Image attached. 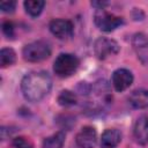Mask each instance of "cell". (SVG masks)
Returning <instances> with one entry per match:
<instances>
[{
	"label": "cell",
	"instance_id": "7",
	"mask_svg": "<svg viewBox=\"0 0 148 148\" xmlns=\"http://www.w3.org/2000/svg\"><path fill=\"white\" fill-rule=\"evenodd\" d=\"M75 141L80 148H95L97 142V133L94 127L84 126L76 134Z\"/></svg>",
	"mask_w": 148,
	"mask_h": 148
},
{
	"label": "cell",
	"instance_id": "17",
	"mask_svg": "<svg viewBox=\"0 0 148 148\" xmlns=\"http://www.w3.org/2000/svg\"><path fill=\"white\" fill-rule=\"evenodd\" d=\"M15 6H16L15 1H2L0 3L1 10L5 12V13H13L14 9H15Z\"/></svg>",
	"mask_w": 148,
	"mask_h": 148
},
{
	"label": "cell",
	"instance_id": "9",
	"mask_svg": "<svg viewBox=\"0 0 148 148\" xmlns=\"http://www.w3.org/2000/svg\"><path fill=\"white\" fill-rule=\"evenodd\" d=\"M134 138L140 145L148 143V117L142 116L138 118L134 125Z\"/></svg>",
	"mask_w": 148,
	"mask_h": 148
},
{
	"label": "cell",
	"instance_id": "4",
	"mask_svg": "<svg viewBox=\"0 0 148 148\" xmlns=\"http://www.w3.org/2000/svg\"><path fill=\"white\" fill-rule=\"evenodd\" d=\"M94 21H95L96 27L99 30L105 31V32L113 31L114 29H117L119 25L123 24V18L121 17H119L114 14L108 13L104 9H98L95 13Z\"/></svg>",
	"mask_w": 148,
	"mask_h": 148
},
{
	"label": "cell",
	"instance_id": "15",
	"mask_svg": "<svg viewBox=\"0 0 148 148\" xmlns=\"http://www.w3.org/2000/svg\"><path fill=\"white\" fill-rule=\"evenodd\" d=\"M58 102L62 106H72L76 103V96L69 90H62L58 96Z\"/></svg>",
	"mask_w": 148,
	"mask_h": 148
},
{
	"label": "cell",
	"instance_id": "10",
	"mask_svg": "<svg viewBox=\"0 0 148 148\" xmlns=\"http://www.w3.org/2000/svg\"><path fill=\"white\" fill-rule=\"evenodd\" d=\"M121 140V134L116 128H108L103 132L101 138L102 148H114Z\"/></svg>",
	"mask_w": 148,
	"mask_h": 148
},
{
	"label": "cell",
	"instance_id": "12",
	"mask_svg": "<svg viewBox=\"0 0 148 148\" xmlns=\"http://www.w3.org/2000/svg\"><path fill=\"white\" fill-rule=\"evenodd\" d=\"M65 142V133L57 132L43 141L40 148H62Z\"/></svg>",
	"mask_w": 148,
	"mask_h": 148
},
{
	"label": "cell",
	"instance_id": "3",
	"mask_svg": "<svg viewBox=\"0 0 148 148\" xmlns=\"http://www.w3.org/2000/svg\"><path fill=\"white\" fill-rule=\"evenodd\" d=\"M79 64V59L74 54L61 53L54 60L53 71L60 77H68L76 72Z\"/></svg>",
	"mask_w": 148,
	"mask_h": 148
},
{
	"label": "cell",
	"instance_id": "13",
	"mask_svg": "<svg viewBox=\"0 0 148 148\" xmlns=\"http://www.w3.org/2000/svg\"><path fill=\"white\" fill-rule=\"evenodd\" d=\"M45 6V2L42 0H27L24 1V8L27 13L31 16H38L43 8Z\"/></svg>",
	"mask_w": 148,
	"mask_h": 148
},
{
	"label": "cell",
	"instance_id": "6",
	"mask_svg": "<svg viewBox=\"0 0 148 148\" xmlns=\"http://www.w3.org/2000/svg\"><path fill=\"white\" fill-rule=\"evenodd\" d=\"M50 31L59 39H68L73 35V23L68 20L57 18L50 22Z\"/></svg>",
	"mask_w": 148,
	"mask_h": 148
},
{
	"label": "cell",
	"instance_id": "16",
	"mask_svg": "<svg viewBox=\"0 0 148 148\" xmlns=\"http://www.w3.org/2000/svg\"><path fill=\"white\" fill-rule=\"evenodd\" d=\"M13 146L15 148H34L31 141L25 136H17L13 140Z\"/></svg>",
	"mask_w": 148,
	"mask_h": 148
},
{
	"label": "cell",
	"instance_id": "18",
	"mask_svg": "<svg viewBox=\"0 0 148 148\" xmlns=\"http://www.w3.org/2000/svg\"><path fill=\"white\" fill-rule=\"evenodd\" d=\"M2 31L7 37H13L14 36V27L12 24V22L6 21L2 23Z\"/></svg>",
	"mask_w": 148,
	"mask_h": 148
},
{
	"label": "cell",
	"instance_id": "8",
	"mask_svg": "<svg viewBox=\"0 0 148 148\" xmlns=\"http://www.w3.org/2000/svg\"><path fill=\"white\" fill-rule=\"evenodd\" d=\"M133 82V74L126 68H119L112 74V84L117 91L126 90Z\"/></svg>",
	"mask_w": 148,
	"mask_h": 148
},
{
	"label": "cell",
	"instance_id": "2",
	"mask_svg": "<svg viewBox=\"0 0 148 148\" xmlns=\"http://www.w3.org/2000/svg\"><path fill=\"white\" fill-rule=\"evenodd\" d=\"M24 60L29 62H38L45 60L51 54V47L43 40H36L27 44L22 51Z\"/></svg>",
	"mask_w": 148,
	"mask_h": 148
},
{
	"label": "cell",
	"instance_id": "14",
	"mask_svg": "<svg viewBox=\"0 0 148 148\" xmlns=\"http://www.w3.org/2000/svg\"><path fill=\"white\" fill-rule=\"evenodd\" d=\"M15 60H16V54H15L14 50L6 47L0 51V65L2 68L13 65L15 62Z\"/></svg>",
	"mask_w": 148,
	"mask_h": 148
},
{
	"label": "cell",
	"instance_id": "5",
	"mask_svg": "<svg viewBox=\"0 0 148 148\" xmlns=\"http://www.w3.org/2000/svg\"><path fill=\"white\" fill-rule=\"evenodd\" d=\"M94 52L98 59H106L109 57H112L119 52V45L116 40L101 37L98 38L94 44Z\"/></svg>",
	"mask_w": 148,
	"mask_h": 148
},
{
	"label": "cell",
	"instance_id": "11",
	"mask_svg": "<svg viewBox=\"0 0 148 148\" xmlns=\"http://www.w3.org/2000/svg\"><path fill=\"white\" fill-rule=\"evenodd\" d=\"M130 104L135 109L148 108V89H136L128 97Z\"/></svg>",
	"mask_w": 148,
	"mask_h": 148
},
{
	"label": "cell",
	"instance_id": "19",
	"mask_svg": "<svg viewBox=\"0 0 148 148\" xmlns=\"http://www.w3.org/2000/svg\"><path fill=\"white\" fill-rule=\"evenodd\" d=\"M91 5H92V6H96V7H101V8L103 9L104 6H108V2H103V1H102V2H95V1H94V2H91ZM101 8H99V9H101Z\"/></svg>",
	"mask_w": 148,
	"mask_h": 148
},
{
	"label": "cell",
	"instance_id": "1",
	"mask_svg": "<svg viewBox=\"0 0 148 148\" xmlns=\"http://www.w3.org/2000/svg\"><path fill=\"white\" fill-rule=\"evenodd\" d=\"M52 81L50 75L43 71L30 72L21 81V90L29 102H39L50 91Z\"/></svg>",
	"mask_w": 148,
	"mask_h": 148
}]
</instances>
